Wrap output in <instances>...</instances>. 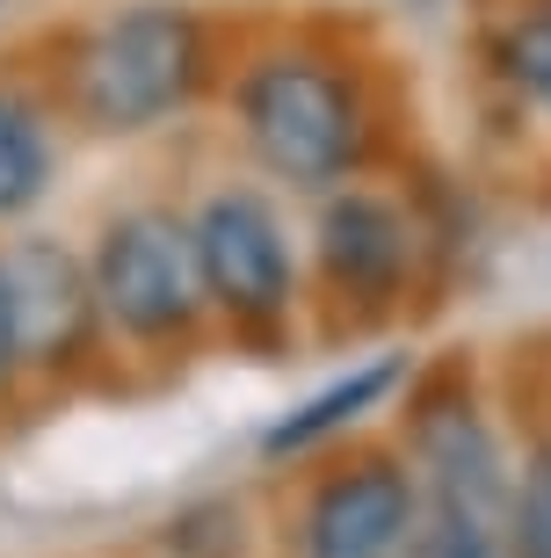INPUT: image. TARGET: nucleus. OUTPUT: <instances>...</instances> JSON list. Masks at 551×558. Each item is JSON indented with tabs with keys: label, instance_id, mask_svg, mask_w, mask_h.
<instances>
[{
	"label": "nucleus",
	"instance_id": "obj_1",
	"mask_svg": "<svg viewBox=\"0 0 551 558\" xmlns=\"http://www.w3.org/2000/svg\"><path fill=\"white\" fill-rule=\"evenodd\" d=\"M240 117L247 138L284 182H334L348 160H356V95L334 73L327 59H306V51H284V59H262L240 87Z\"/></svg>",
	"mask_w": 551,
	"mask_h": 558
},
{
	"label": "nucleus",
	"instance_id": "obj_2",
	"mask_svg": "<svg viewBox=\"0 0 551 558\" xmlns=\"http://www.w3.org/2000/svg\"><path fill=\"white\" fill-rule=\"evenodd\" d=\"M196 65H204V44L182 8H160V0L123 8L117 22L95 29L81 59V109L103 131H145L196 87Z\"/></svg>",
	"mask_w": 551,
	"mask_h": 558
},
{
	"label": "nucleus",
	"instance_id": "obj_3",
	"mask_svg": "<svg viewBox=\"0 0 551 558\" xmlns=\"http://www.w3.org/2000/svg\"><path fill=\"white\" fill-rule=\"evenodd\" d=\"M95 298L117 327H131L139 341L182 333L204 305V276H196V240L189 226H175L167 210H131L103 232L95 247Z\"/></svg>",
	"mask_w": 551,
	"mask_h": 558
},
{
	"label": "nucleus",
	"instance_id": "obj_4",
	"mask_svg": "<svg viewBox=\"0 0 551 558\" xmlns=\"http://www.w3.org/2000/svg\"><path fill=\"white\" fill-rule=\"evenodd\" d=\"M196 276H204V298H218L232 319L247 327H268L284 319L290 305V247H284V226L262 196L247 189H225L196 210Z\"/></svg>",
	"mask_w": 551,
	"mask_h": 558
},
{
	"label": "nucleus",
	"instance_id": "obj_5",
	"mask_svg": "<svg viewBox=\"0 0 551 558\" xmlns=\"http://www.w3.org/2000/svg\"><path fill=\"white\" fill-rule=\"evenodd\" d=\"M414 537V478L363 464L320 486L306 515V558H392Z\"/></svg>",
	"mask_w": 551,
	"mask_h": 558
},
{
	"label": "nucleus",
	"instance_id": "obj_6",
	"mask_svg": "<svg viewBox=\"0 0 551 558\" xmlns=\"http://www.w3.org/2000/svg\"><path fill=\"white\" fill-rule=\"evenodd\" d=\"M0 276H8V298H15V333H22V355H37V363H59L73 341L87 333V283L59 247H15L0 254Z\"/></svg>",
	"mask_w": 551,
	"mask_h": 558
},
{
	"label": "nucleus",
	"instance_id": "obj_7",
	"mask_svg": "<svg viewBox=\"0 0 551 558\" xmlns=\"http://www.w3.org/2000/svg\"><path fill=\"white\" fill-rule=\"evenodd\" d=\"M421 464H429V486H435V508L450 515H471V522H501V457H493L487 428L471 414H429L421 421Z\"/></svg>",
	"mask_w": 551,
	"mask_h": 558
},
{
	"label": "nucleus",
	"instance_id": "obj_8",
	"mask_svg": "<svg viewBox=\"0 0 551 558\" xmlns=\"http://www.w3.org/2000/svg\"><path fill=\"white\" fill-rule=\"evenodd\" d=\"M320 254H327L334 283L348 290H392L407 269V226L392 218L378 196H334L320 218Z\"/></svg>",
	"mask_w": 551,
	"mask_h": 558
},
{
	"label": "nucleus",
	"instance_id": "obj_9",
	"mask_svg": "<svg viewBox=\"0 0 551 558\" xmlns=\"http://www.w3.org/2000/svg\"><path fill=\"white\" fill-rule=\"evenodd\" d=\"M392 385H399V355H378V363H363V371H348L342 385L312 392L298 414L276 421V428H268V450H312L320 435H334V428H348L356 414H370Z\"/></svg>",
	"mask_w": 551,
	"mask_h": 558
},
{
	"label": "nucleus",
	"instance_id": "obj_10",
	"mask_svg": "<svg viewBox=\"0 0 551 558\" xmlns=\"http://www.w3.org/2000/svg\"><path fill=\"white\" fill-rule=\"evenodd\" d=\"M51 182V145H44V124L37 109L0 87V218L29 210Z\"/></svg>",
	"mask_w": 551,
	"mask_h": 558
},
{
	"label": "nucleus",
	"instance_id": "obj_11",
	"mask_svg": "<svg viewBox=\"0 0 551 558\" xmlns=\"http://www.w3.org/2000/svg\"><path fill=\"white\" fill-rule=\"evenodd\" d=\"M407 558H501L487 522L471 515H450V508H429V522L407 537Z\"/></svg>",
	"mask_w": 551,
	"mask_h": 558
},
{
	"label": "nucleus",
	"instance_id": "obj_12",
	"mask_svg": "<svg viewBox=\"0 0 551 558\" xmlns=\"http://www.w3.org/2000/svg\"><path fill=\"white\" fill-rule=\"evenodd\" d=\"M508 73L551 109V15L544 22H523V29L508 37Z\"/></svg>",
	"mask_w": 551,
	"mask_h": 558
},
{
	"label": "nucleus",
	"instance_id": "obj_13",
	"mask_svg": "<svg viewBox=\"0 0 551 558\" xmlns=\"http://www.w3.org/2000/svg\"><path fill=\"white\" fill-rule=\"evenodd\" d=\"M22 355V333H15V298H8V276H0V377L15 371Z\"/></svg>",
	"mask_w": 551,
	"mask_h": 558
}]
</instances>
